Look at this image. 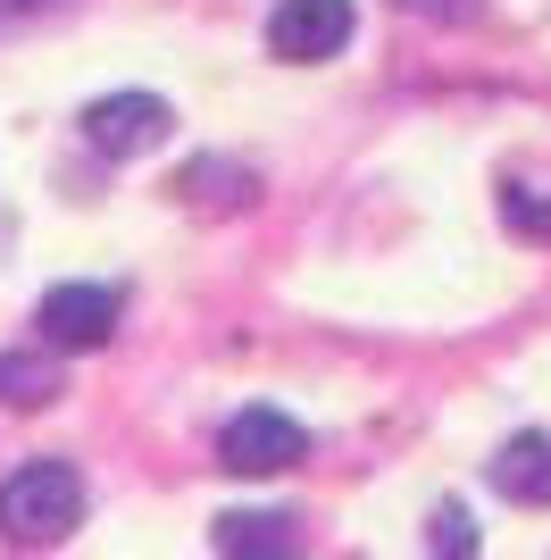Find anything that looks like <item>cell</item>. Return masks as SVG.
<instances>
[{
  "instance_id": "cell-3",
  "label": "cell",
  "mask_w": 551,
  "mask_h": 560,
  "mask_svg": "<svg viewBox=\"0 0 551 560\" xmlns=\"http://www.w3.org/2000/svg\"><path fill=\"white\" fill-rule=\"evenodd\" d=\"M301 452H309V435H301L284 410H234L226 435H218V460H226L234 477H284Z\"/></svg>"
},
{
  "instance_id": "cell-4",
  "label": "cell",
  "mask_w": 551,
  "mask_h": 560,
  "mask_svg": "<svg viewBox=\"0 0 551 560\" xmlns=\"http://www.w3.org/2000/svg\"><path fill=\"white\" fill-rule=\"evenodd\" d=\"M343 43H351V0H276V18H268L276 59L309 68V59H335Z\"/></svg>"
},
{
  "instance_id": "cell-5",
  "label": "cell",
  "mask_w": 551,
  "mask_h": 560,
  "mask_svg": "<svg viewBox=\"0 0 551 560\" xmlns=\"http://www.w3.org/2000/svg\"><path fill=\"white\" fill-rule=\"evenodd\" d=\"M117 327V293L109 284H50L43 293V343L50 351H101Z\"/></svg>"
},
{
  "instance_id": "cell-10",
  "label": "cell",
  "mask_w": 551,
  "mask_h": 560,
  "mask_svg": "<svg viewBox=\"0 0 551 560\" xmlns=\"http://www.w3.org/2000/svg\"><path fill=\"white\" fill-rule=\"evenodd\" d=\"M435 552H477V527H468V511H435Z\"/></svg>"
},
{
  "instance_id": "cell-2",
  "label": "cell",
  "mask_w": 551,
  "mask_h": 560,
  "mask_svg": "<svg viewBox=\"0 0 551 560\" xmlns=\"http://www.w3.org/2000/svg\"><path fill=\"white\" fill-rule=\"evenodd\" d=\"M167 126H176V109H167L160 93H101L84 109V142L101 160H142V151H160Z\"/></svg>"
},
{
  "instance_id": "cell-7",
  "label": "cell",
  "mask_w": 551,
  "mask_h": 560,
  "mask_svg": "<svg viewBox=\"0 0 551 560\" xmlns=\"http://www.w3.org/2000/svg\"><path fill=\"white\" fill-rule=\"evenodd\" d=\"M50 394H59V369H50V360L0 351V401H9V410H43Z\"/></svg>"
},
{
  "instance_id": "cell-8",
  "label": "cell",
  "mask_w": 551,
  "mask_h": 560,
  "mask_svg": "<svg viewBox=\"0 0 551 560\" xmlns=\"http://www.w3.org/2000/svg\"><path fill=\"white\" fill-rule=\"evenodd\" d=\"M284 527H293V518H251V511H226L218 518V552H284Z\"/></svg>"
},
{
  "instance_id": "cell-6",
  "label": "cell",
  "mask_w": 551,
  "mask_h": 560,
  "mask_svg": "<svg viewBox=\"0 0 551 560\" xmlns=\"http://www.w3.org/2000/svg\"><path fill=\"white\" fill-rule=\"evenodd\" d=\"M493 486H502L509 502H535V511H551V435H518V444H502V460H493Z\"/></svg>"
},
{
  "instance_id": "cell-9",
  "label": "cell",
  "mask_w": 551,
  "mask_h": 560,
  "mask_svg": "<svg viewBox=\"0 0 551 560\" xmlns=\"http://www.w3.org/2000/svg\"><path fill=\"white\" fill-rule=\"evenodd\" d=\"M502 218H509L518 234H535V243H551V201H543V192L509 185V192H502Z\"/></svg>"
},
{
  "instance_id": "cell-1",
  "label": "cell",
  "mask_w": 551,
  "mask_h": 560,
  "mask_svg": "<svg viewBox=\"0 0 551 560\" xmlns=\"http://www.w3.org/2000/svg\"><path fill=\"white\" fill-rule=\"evenodd\" d=\"M75 518H84V477L68 460H25L0 486V536L9 544H59L75 536Z\"/></svg>"
}]
</instances>
